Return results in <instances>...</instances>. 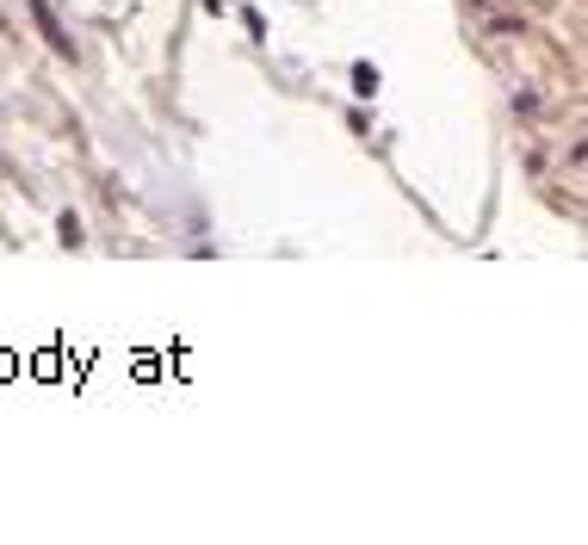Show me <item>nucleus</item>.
<instances>
[{
  "mask_svg": "<svg viewBox=\"0 0 588 545\" xmlns=\"http://www.w3.org/2000/svg\"><path fill=\"white\" fill-rule=\"evenodd\" d=\"M31 19H38V32L50 38V50H56V56H75L69 32H62V25H56V13H50V0H31Z\"/></svg>",
  "mask_w": 588,
  "mask_h": 545,
  "instance_id": "f257e3e1",
  "label": "nucleus"
},
{
  "mask_svg": "<svg viewBox=\"0 0 588 545\" xmlns=\"http://www.w3.org/2000/svg\"><path fill=\"white\" fill-rule=\"evenodd\" d=\"M354 94H378V69H366V63L354 69Z\"/></svg>",
  "mask_w": 588,
  "mask_h": 545,
  "instance_id": "f03ea898",
  "label": "nucleus"
}]
</instances>
